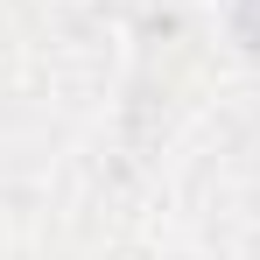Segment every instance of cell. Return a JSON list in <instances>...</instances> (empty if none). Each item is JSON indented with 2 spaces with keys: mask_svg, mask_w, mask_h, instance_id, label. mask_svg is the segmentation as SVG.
<instances>
[{
  "mask_svg": "<svg viewBox=\"0 0 260 260\" xmlns=\"http://www.w3.org/2000/svg\"><path fill=\"white\" fill-rule=\"evenodd\" d=\"M239 21H246V36H253V49H260V0H246V14H239Z\"/></svg>",
  "mask_w": 260,
  "mask_h": 260,
  "instance_id": "1",
  "label": "cell"
}]
</instances>
